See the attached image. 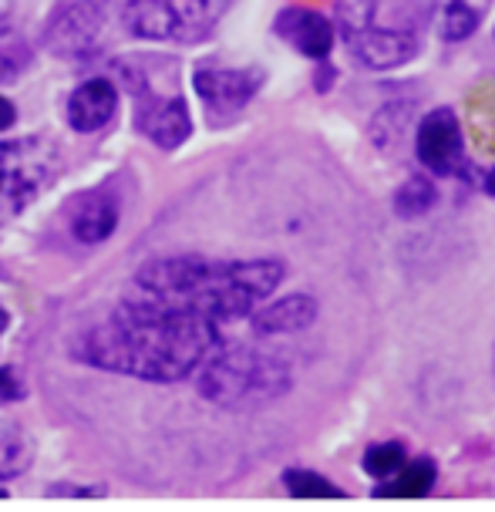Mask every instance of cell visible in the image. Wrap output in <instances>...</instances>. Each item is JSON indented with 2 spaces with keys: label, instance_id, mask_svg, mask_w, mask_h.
<instances>
[{
  "label": "cell",
  "instance_id": "28",
  "mask_svg": "<svg viewBox=\"0 0 495 512\" xmlns=\"http://www.w3.org/2000/svg\"><path fill=\"white\" fill-rule=\"evenodd\" d=\"M489 192L495 196V169H492V176H489Z\"/></svg>",
  "mask_w": 495,
  "mask_h": 512
},
{
  "label": "cell",
  "instance_id": "15",
  "mask_svg": "<svg viewBox=\"0 0 495 512\" xmlns=\"http://www.w3.org/2000/svg\"><path fill=\"white\" fill-rule=\"evenodd\" d=\"M432 486H435V465L428 459H418V462L401 465V469L391 475L388 486H378V496L381 499H421L432 492Z\"/></svg>",
  "mask_w": 495,
  "mask_h": 512
},
{
  "label": "cell",
  "instance_id": "14",
  "mask_svg": "<svg viewBox=\"0 0 495 512\" xmlns=\"http://www.w3.org/2000/svg\"><path fill=\"white\" fill-rule=\"evenodd\" d=\"M317 320V300L307 294H290L283 300H273L270 307L256 310L253 314V331L263 337L277 334H297Z\"/></svg>",
  "mask_w": 495,
  "mask_h": 512
},
{
  "label": "cell",
  "instance_id": "27",
  "mask_svg": "<svg viewBox=\"0 0 495 512\" xmlns=\"http://www.w3.org/2000/svg\"><path fill=\"white\" fill-rule=\"evenodd\" d=\"M7 324H11V317H7V310L0 307V337H4V331H7Z\"/></svg>",
  "mask_w": 495,
  "mask_h": 512
},
{
  "label": "cell",
  "instance_id": "6",
  "mask_svg": "<svg viewBox=\"0 0 495 512\" xmlns=\"http://www.w3.org/2000/svg\"><path fill=\"white\" fill-rule=\"evenodd\" d=\"M139 85L142 91L135 88V128H139L149 142L159 145L162 152H176L192 135V115H189L186 98L155 95V91L145 88L142 75H139Z\"/></svg>",
  "mask_w": 495,
  "mask_h": 512
},
{
  "label": "cell",
  "instance_id": "10",
  "mask_svg": "<svg viewBox=\"0 0 495 512\" xmlns=\"http://www.w3.org/2000/svg\"><path fill=\"white\" fill-rule=\"evenodd\" d=\"M351 51L354 58L368 68H398L408 64L421 51L418 31H405V27H384V24H368L364 31L351 34Z\"/></svg>",
  "mask_w": 495,
  "mask_h": 512
},
{
  "label": "cell",
  "instance_id": "8",
  "mask_svg": "<svg viewBox=\"0 0 495 512\" xmlns=\"http://www.w3.org/2000/svg\"><path fill=\"white\" fill-rule=\"evenodd\" d=\"M192 88L203 98V105L213 115H233L253 102V95L263 88L260 68H199L192 75Z\"/></svg>",
  "mask_w": 495,
  "mask_h": 512
},
{
  "label": "cell",
  "instance_id": "17",
  "mask_svg": "<svg viewBox=\"0 0 495 512\" xmlns=\"http://www.w3.org/2000/svg\"><path fill=\"white\" fill-rule=\"evenodd\" d=\"M435 199H438V192L428 179H408L405 186L394 192V213L415 219L421 213H428V209L435 206Z\"/></svg>",
  "mask_w": 495,
  "mask_h": 512
},
{
  "label": "cell",
  "instance_id": "4",
  "mask_svg": "<svg viewBox=\"0 0 495 512\" xmlns=\"http://www.w3.org/2000/svg\"><path fill=\"white\" fill-rule=\"evenodd\" d=\"M61 176V149L44 135L0 139V226L11 223Z\"/></svg>",
  "mask_w": 495,
  "mask_h": 512
},
{
  "label": "cell",
  "instance_id": "3",
  "mask_svg": "<svg viewBox=\"0 0 495 512\" xmlns=\"http://www.w3.org/2000/svg\"><path fill=\"white\" fill-rule=\"evenodd\" d=\"M199 395L219 408H256L277 401L290 388V368L280 358L250 351V347H233L223 351L216 347L196 371Z\"/></svg>",
  "mask_w": 495,
  "mask_h": 512
},
{
  "label": "cell",
  "instance_id": "5",
  "mask_svg": "<svg viewBox=\"0 0 495 512\" xmlns=\"http://www.w3.org/2000/svg\"><path fill=\"white\" fill-rule=\"evenodd\" d=\"M233 0H128L122 24L132 38L192 44L213 34Z\"/></svg>",
  "mask_w": 495,
  "mask_h": 512
},
{
  "label": "cell",
  "instance_id": "25",
  "mask_svg": "<svg viewBox=\"0 0 495 512\" xmlns=\"http://www.w3.org/2000/svg\"><path fill=\"white\" fill-rule=\"evenodd\" d=\"M17 122V108H14V102L11 98H4L0 95V132H7Z\"/></svg>",
  "mask_w": 495,
  "mask_h": 512
},
{
  "label": "cell",
  "instance_id": "1",
  "mask_svg": "<svg viewBox=\"0 0 495 512\" xmlns=\"http://www.w3.org/2000/svg\"><path fill=\"white\" fill-rule=\"evenodd\" d=\"M216 347H223L216 320L135 294L78 337L75 358L108 374L176 384L192 378Z\"/></svg>",
  "mask_w": 495,
  "mask_h": 512
},
{
  "label": "cell",
  "instance_id": "7",
  "mask_svg": "<svg viewBox=\"0 0 495 512\" xmlns=\"http://www.w3.org/2000/svg\"><path fill=\"white\" fill-rule=\"evenodd\" d=\"M102 31L105 7L91 4V0H75V4H64L51 17L48 31H44V44L61 58H85V54L98 51Z\"/></svg>",
  "mask_w": 495,
  "mask_h": 512
},
{
  "label": "cell",
  "instance_id": "12",
  "mask_svg": "<svg viewBox=\"0 0 495 512\" xmlns=\"http://www.w3.org/2000/svg\"><path fill=\"white\" fill-rule=\"evenodd\" d=\"M118 112V88L112 78H88L71 91L68 98V125L75 132H98L115 118Z\"/></svg>",
  "mask_w": 495,
  "mask_h": 512
},
{
  "label": "cell",
  "instance_id": "11",
  "mask_svg": "<svg viewBox=\"0 0 495 512\" xmlns=\"http://www.w3.org/2000/svg\"><path fill=\"white\" fill-rule=\"evenodd\" d=\"M118 219H122V199L112 189H91L81 199H75V206L68 213V226L78 243L98 246L108 236H115Z\"/></svg>",
  "mask_w": 495,
  "mask_h": 512
},
{
  "label": "cell",
  "instance_id": "24",
  "mask_svg": "<svg viewBox=\"0 0 495 512\" xmlns=\"http://www.w3.org/2000/svg\"><path fill=\"white\" fill-rule=\"evenodd\" d=\"M24 68V58L14 51H0V85H11V81L21 75Z\"/></svg>",
  "mask_w": 495,
  "mask_h": 512
},
{
  "label": "cell",
  "instance_id": "16",
  "mask_svg": "<svg viewBox=\"0 0 495 512\" xmlns=\"http://www.w3.org/2000/svg\"><path fill=\"white\" fill-rule=\"evenodd\" d=\"M31 462H34V445L17 428L0 432V479H17V475L31 469Z\"/></svg>",
  "mask_w": 495,
  "mask_h": 512
},
{
  "label": "cell",
  "instance_id": "2",
  "mask_svg": "<svg viewBox=\"0 0 495 512\" xmlns=\"http://www.w3.org/2000/svg\"><path fill=\"white\" fill-rule=\"evenodd\" d=\"M283 280L277 260H206V256H159L135 273V294L189 310L206 320L253 314Z\"/></svg>",
  "mask_w": 495,
  "mask_h": 512
},
{
  "label": "cell",
  "instance_id": "9",
  "mask_svg": "<svg viewBox=\"0 0 495 512\" xmlns=\"http://www.w3.org/2000/svg\"><path fill=\"white\" fill-rule=\"evenodd\" d=\"M418 159L438 176H452L462 162V128L452 108H435L418 125Z\"/></svg>",
  "mask_w": 495,
  "mask_h": 512
},
{
  "label": "cell",
  "instance_id": "21",
  "mask_svg": "<svg viewBox=\"0 0 495 512\" xmlns=\"http://www.w3.org/2000/svg\"><path fill=\"white\" fill-rule=\"evenodd\" d=\"M337 17H341L344 38L364 31L374 17V0H337Z\"/></svg>",
  "mask_w": 495,
  "mask_h": 512
},
{
  "label": "cell",
  "instance_id": "23",
  "mask_svg": "<svg viewBox=\"0 0 495 512\" xmlns=\"http://www.w3.org/2000/svg\"><path fill=\"white\" fill-rule=\"evenodd\" d=\"M21 398H24V381L17 378L14 368H0V408L14 405Z\"/></svg>",
  "mask_w": 495,
  "mask_h": 512
},
{
  "label": "cell",
  "instance_id": "26",
  "mask_svg": "<svg viewBox=\"0 0 495 512\" xmlns=\"http://www.w3.org/2000/svg\"><path fill=\"white\" fill-rule=\"evenodd\" d=\"M11 17H14V0H0V38L11 31Z\"/></svg>",
  "mask_w": 495,
  "mask_h": 512
},
{
  "label": "cell",
  "instance_id": "18",
  "mask_svg": "<svg viewBox=\"0 0 495 512\" xmlns=\"http://www.w3.org/2000/svg\"><path fill=\"white\" fill-rule=\"evenodd\" d=\"M283 486H287L293 499H341L344 496L341 486H334V482H327L324 475L304 472V469H290L283 475Z\"/></svg>",
  "mask_w": 495,
  "mask_h": 512
},
{
  "label": "cell",
  "instance_id": "19",
  "mask_svg": "<svg viewBox=\"0 0 495 512\" xmlns=\"http://www.w3.org/2000/svg\"><path fill=\"white\" fill-rule=\"evenodd\" d=\"M401 465H405V445H398V442L374 445L368 448V455H364V469H368L374 479H391Z\"/></svg>",
  "mask_w": 495,
  "mask_h": 512
},
{
  "label": "cell",
  "instance_id": "20",
  "mask_svg": "<svg viewBox=\"0 0 495 512\" xmlns=\"http://www.w3.org/2000/svg\"><path fill=\"white\" fill-rule=\"evenodd\" d=\"M475 27H479V14H475L472 7H465L462 0L448 4V11H445V17H442V38H448V41H462V38H469Z\"/></svg>",
  "mask_w": 495,
  "mask_h": 512
},
{
  "label": "cell",
  "instance_id": "22",
  "mask_svg": "<svg viewBox=\"0 0 495 512\" xmlns=\"http://www.w3.org/2000/svg\"><path fill=\"white\" fill-rule=\"evenodd\" d=\"M48 499H102L105 489L102 486H71V482H54V486L44 489Z\"/></svg>",
  "mask_w": 495,
  "mask_h": 512
},
{
  "label": "cell",
  "instance_id": "13",
  "mask_svg": "<svg viewBox=\"0 0 495 512\" xmlns=\"http://www.w3.org/2000/svg\"><path fill=\"white\" fill-rule=\"evenodd\" d=\"M277 34L287 38L304 58H327L334 48V24L324 14L307 11V7H290L277 17Z\"/></svg>",
  "mask_w": 495,
  "mask_h": 512
}]
</instances>
